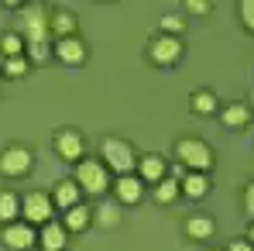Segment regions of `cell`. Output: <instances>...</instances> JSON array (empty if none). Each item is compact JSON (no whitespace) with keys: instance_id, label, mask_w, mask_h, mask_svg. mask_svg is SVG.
Returning a JSON list of instances; mask_svg holds the SVG:
<instances>
[{"instance_id":"cell-1","label":"cell","mask_w":254,"mask_h":251,"mask_svg":"<svg viewBox=\"0 0 254 251\" xmlns=\"http://www.w3.org/2000/svg\"><path fill=\"white\" fill-rule=\"evenodd\" d=\"M103 166L110 168L114 175H130L137 172V152L127 138H117V134H107L100 141V155H96Z\"/></svg>"},{"instance_id":"cell-2","label":"cell","mask_w":254,"mask_h":251,"mask_svg":"<svg viewBox=\"0 0 254 251\" xmlns=\"http://www.w3.org/2000/svg\"><path fill=\"white\" fill-rule=\"evenodd\" d=\"M24 45H42V42H52L48 35V10L42 3H28V7H17V28H14Z\"/></svg>"},{"instance_id":"cell-3","label":"cell","mask_w":254,"mask_h":251,"mask_svg":"<svg viewBox=\"0 0 254 251\" xmlns=\"http://www.w3.org/2000/svg\"><path fill=\"white\" fill-rule=\"evenodd\" d=\"M72 179H76V186H79L83 193H93V196H103V193L114 186L110 168L103 166L100 159H83V162H76V166H72Z\"/></svg>"},{"instance_id":"cell-4","label":"cell","mask_w":254,"mask_h":251,"mask_svg":"<svg viewBox=\"0 0 254 251\" xmlns=\"http://www.w3.org/2000/svg\"><path fill=\"white\" fill-rule=\"evenodd\" d=\"M175 159L182 162V166L189 168V172H213V148L203 141V138H179L175 141Z\"/></svg>"},{"instance_id":"cell-5","label":"cell","mask_w":254,"mask_h":251,"mask_svg":"<svg viewBox=\"0 0 254 251\" xmlns=\"http://www.w3.org/2000/svg\"><path fill=\"white\" fill-rule=\"evenodd\" d=\"M52 148H55V155H59L62 162H69V166H76V162L86 159V141H83V134H79L76 127H59V131L52 134Z\"/></svg>"},{"instance_id":"cell-6","label":"cell","mask_w":254,"mask_h":251,"mask_svg":"<svg viewBox=\"0 0 254 251\" xmlns=\"http://www.w3.org/2000/svg\"><path fill=\"white\" fill-rule=\"evenodd\" d=\"M31 166H35V155L24 145H7L0 152V175L3 179H24L31 172Z\"/></svg>"},{"instance_id":"cell-7","label":"cell","mask_w":254,"mask_h":251,"mask_svg":"<svg viewBox=\"0 0 254 251\" xmlns=\"http://www.w3.org/2000/svg\"><path fill=\"white\" fill-rule=\"evenodd\" d=\"M52 210H55V203L42 189H31V193L21 196V220H28L31 227H45L52 220Z\"/></svg>"},{"instance_id":"cell-8","label":"cell","mask_w":254,"mask_h":251,"mask_svg":"<svg viewBox=\"0 0 254 251\" xmlns=\"http://www.w3.org/2000/svg\"><path fill=\"white\" fill-rule=\"evenodd\" d=\"M0 241L7 251H28V248H38V231L28 220H14V224H3Z\"/></svg>"},{"instance_id":"cell-9","label":"cell","mask_w":254,"mask_h":251,"mask_svg":"<svg viewBox=\"0 0 254 251\" xmlns=\"http://www.w3.org/2000/svg\"><path fill=\"white\" fill-rule=\"evenodd\" d=\"M148 59L155 66H175L182 59V38H172V35H155L148 42Z\"/></svg>"},{"instance_id":"cell-10","label":"cell","mask_w":254,"mask_h":251,"mask_svg":"<svg viewBox=\"0 0 254 251\" xmlns=\"http://www.w3.org/2000/svg\"><path fill=\"white\" fill-rule=\"evenodd\" d=\"M110 193H114V203H121V207H134V203L144 200V182L137 179V172H130V175H117L114 186H110Z\"/></svg>"},{"instance_id":"cell-11","label":"cell","mask_w":254,"mask_h":251,"mask_svg":"<svg viewBox=\"0 0 254 251\" xmlns=\"http://www.w3.org/2000/svg\"><path fill=\"white\" fill-rule=\"evenodd\" d=\"M165 175H169V162H165L162 155H155V152L137 155V179H141L144 186H158Z\"/></svg>"},{"instance_id":"cell-12","label":"cell","mask_w":254,"mask_h":251,"mask_svg":"<svg viewBox=\"0 0 254 251\" xmlns=\"http://www.w3.org/2000/svg\"><path fill=\"white\" fill-rule=\"evenodd\" d=\"M76 28H79L76 14H69V10H48V35H52V42L76 38Z\"/></svg>"},{"instance_id":"cell-13","label":"cell","mask_w":254,"mask_h":251,"mask_svg":"<svg viewBox=\"0 0 254 251\" xmlns=\"http://www.w3.org/2000/svg\"><path fill=\"white\" fill-rule=\"evenodd\" d=\"M52 52H55V59L59 62H65V66H83L86 62V42L76 35V38H62V42H52Z\"/></svg>"},{"instance_id":"cell-14","label":"cell","mask_w":254,"mask_h":251,"mask_svg":"<svg viewBox=\"0 0 254 251\" xmlns=\"http://www.w3.org/2000/svg\"><path fill=\"white\" fill-rule=\"evenodd\" d=\"M52 203L62 210V213L79 207V203H83V189L76 186V179H59V182L52 186Z\"/></svg>"},{"instance_id":"cell-15","label":"cell","mask_w":254,"mask_h":251,"mask_svg":"<svg viewBox=\"0 0 254 251\" xmlns=\"http://www.w3.org/2000/svg\"><path fill=\"white\" fill-rule=\"evenodd\" d=\"M65 241H69V231L59 220H48L38 231V248L42 251H65Z\"/></svg>"},{"instance_id":"cell-16","label":"cell","mask_w":254,"mask_h":251,"mask_svg":"<svg viewBox=\"0 0 254 251\" xmlns=\"http://www.w3.org/2000/svg\"><path fill=\"white\" fill-rule=\"evenodd\" d=\"M62 227H65L69 234H83V231H89V227H93V207L79 203V207L65 210V213H62Z\"/></svg>"},{"instance_id":"cell-17","label":"cell","mask_w":254,"mask_h":251,"mask_svg":"<svg viewBox=\"0 0 254 251\" xmlns=\"http://www.w3.org/2000/svg\"><path fill=\"white\" fill-rule=\"evenodd\" d=\"M189 110H192L196 117H213V114L220 110V100H216L213 89H192V96H189Z\"/></svg>"},{"instance_id":"cell-18","label":"cell","mask_w":254,"mask_h":251,"mask_svg":"<svg viewBox=\"0 0 254 251\" xmlns=\"http://www.w3.org/2000/svg\"><path fill=\"white\" fill-rule=\"evenodd\" d=\"M220 121L230 127V131H244V127L251 124V107L248 103H227L220 110Z\"/></svg>"},{"instance_id":"cell-19","label":"cell","mask_w":254,"mask_h":251,"mask_svg":"<svg viewBox=\"0 0 254 251\" xmlns=\"http://www.w3.org/2000/svg\"><path fill=\"white\" fill-rule=\"evenodd\" d=\"M213 231H216V224H213V217H206V213H192L186 220V238L189 241H210Z\"/></svg>"},{"instance_id":"cell-20","label":"cell","mask_w":254,"mask_h":251,"mask_svg":"<svg viewBox=\"0 0 254 251\" xmlns=\"http://www.w3.org/2000/svg\"><path fill=\"white\" fill-rule=\"evenodd\" d=\"M121 220H124V213H121V203H100V207L93 210V224H100L103 231H114V227H121Z\"/></svg>"},{"instance_id":"cell-21","label":"cell","mask_w":254,"mask_h":251,"mask_svg":"<svg viewBox=\"0 0 254 251\" xmlns=\"http://www.w3.org/2000/svg\"><path fill=\"white\" fill-rule=\"evenodd\" d=\"M210 193V175H203V172H189L186 179H182V196H189V200H203Z\"/></svg>"},{"instance_id":"cell-22","label":"cell","mask_w":254,"mask_h":251,"mask_svg":"<svg viewBox=\"0 0 254 251\" xmlns=\"http://www.w3.org/2000/svg\"><path fill=\"white\" fill-rule=\"evenodd\" d=\"M179 196H182V182L172 179V175H165V179L155 186V203H158V207H169V203H175Z\"/></svg>"},{"instance_id":"cell-23","label":"cell","mask_w":254,"mask_h":251,"mask_svg":"<svg viewBox=\"0 0 254 251\" xmlns=\"http://www.w3.org/2000/svg\"><path fill=\"white\" fill-rule=\"evenodd\" d=\"M17 217H21V200H17V193L3 189V193H0V224H14Z\"/></svg>"},{"instance_id":"cell-24","label":"cell","mask_w":254,"mask_h":251,"mask_svg":"<svg viewBox=\"0 0 254 251\" xmlns=\"http://www.w3.org/2000/svg\"><path fill=\"white\" fill-rule=\"evenodd\" d=\"M0 52H3L7 59L24 55V38H21L17 31H3V35H0Z\"/></svg>"},{"instance_id":"cell-25","label":"cell","mask_w":254,"mask_h":251,"mask_svg":"<svg viewBox=\"0 0 254 251\" xmlns=\"http://www.w3.org/2000/svg\"><path fill=\"white\" fill-rule=\"evenodd\" d=\"M158 28H162V35H172V38H182L186 35V21L179 14H162L158 17Z\"/></svg>"},{"instance_id":"cell-26","label":"cell","mask_w":254,"mask_h":251,"mask_svg":"<svg viewBox=\"0 0 254 251\" xmlns=\"http://www.w3.org/2000/svg\"><path fill=\"white\" fill-rule=\"evenodd\" d=\"M28 69H31L28 55H17V59H7V62H3V73H0V76H7V80H21V76H28Z\"/></svg>"},{"instance_id":"cell-27","label":"cell","mask_w":254,"mask_h":251,"mask_svg":"<svg viewBox=\"0 0 254 251\" xmlns=\"http://www.w3.org/2000/svg\"><path fill=\"white\" fill-rule=\"evenodd\" d=\"M24 55H28V62H31V66H42V62H48V59H55V52H52V42L24 45Z\"/></svg>"},{"instance_id":"cell-28","label":"cell","mask_w":254,"mask_h":251,"mask_svg":"<svg viewBox=\"0 0 254 251\" xmlns=\"http://www.w3.org/2000/svg\"><path fill=\"white\" fill-rule=\"evenodd\" d=\"M237 14H241V24L248 28V35H254V0H241Z\"/></svg>"},{"instance_id":"cell-29","label":"cell","mask_w":254,"mask_h":251,"mask_svg":"<svg viewBox=\"0 0 254 251\" xmlns=\"http://www.w3.org/2000/svg\"><path fill=\"white\" fill-rule=\"evenodd\" d=\"M241 200H244V213H248V217L254 220V179L248 182V186H244V196H241Z\"/></svg>"},{"instance_id":"cell-30","label":"cell","mask_w":254,"mask_h":251,"mask_svg":"<svg viewBox=\"0 0 254 251\" xmlns=\"http://www.w3.org/2000/svg\"><path fill=\"white\" fill-rule=\"evenodd\" d=\"M186 10H189V14H210L213 3L210 0H186Z\"/></svg>"},{"instance_id":"cell-31","label":"cell","mask_w":254,"mask_h":251,"mask_svg":"<svg viewBox=\"0 0 254 251\" xmlns=\"http://www.w3.org/2000/svg\"><path fill=\"white\" fill-rule=\"evenodd\" d=\"M227 251H254V245L248 241V238H234V241H230V248H227Z\"/></svg>"},{"instance_id":"cell-32","label":"cell","mask_w":254,"mask_h":251,"mask_svg":"<svg viewBox=\"0 0 254 251\" xmlns=\"http://www.w3.org/2000/svg\"><path fill=\"white\" fill-rule=\"evenodd\" d=\"M169 175H172V179H179V182H182V179L189 175V168L182 166V162H175V166H169Z\"/></svg>"},{"instance_id":"cell-33","label":"cell","mask_w":254,"mask_h":251,"mask_svg":"<svg viewBox=\"0 0 254 251\" xmlns=\"http://www.w3.org/2000/svg\"><path fill=\"white\" fill-rule=\"evenodd\" d=\"M248 241L254 245V220H251V227H248Z\"/></svg>"},{"instance_id":"cell-34","label":"cell","mask_w":254,"mask_h":251,"mask_svg":"<svg viewBox=\"0 0 254 251\" xmlns=\"http://www.w3.org/2000/svg\"><path fill=\"white\" fill-rule=\"evenodd\" d=\"M3 62H7V55H3V52H0V73H3Z\"/></svg>"},{"instance_id":"cell-35","label":"cell","mask_w":254,"mask_h":251,"mask_svg":"<svg viewBox=\"0 0 254 251\" xmlns=\"http://www.w3.org/2000/svg\"><path fill=\"white\" fill-rule=\"evenodd\" d=\"M28 251H42V248H28Z\"/></svg>"}]
</instances>
